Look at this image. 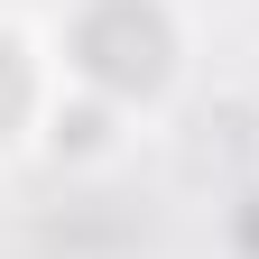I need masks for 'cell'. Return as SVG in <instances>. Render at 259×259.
I'll return each instance as SVG.
<instances>
[{
    "mask_svg": "<svg viewBox=\"0 0 259 259\" xmlns=\"http://www.w3.org/2000/svg\"><path fill=\"white\" fill-rule=\"evenodd\" d=\"M185 56H194V37H185L176 0H74L56 19V74L130 120L176 102Z\"/></svg>",
    "mask_w": 259,
    "mask_h": 259,
    "instance_id": "obj_1",
    "label": "cell"
},
{
    "mask_svg": "<svg viewBox=\"0 0 259 259\" xmlns=\"http://www.w3.org/2000/svg\"><path fill=\"white\" fill-rule=\"evenodd\" d=\"M56 93H65V74H56V56L37 47V28L0 10V157H19V148L47 139Z\"/></svg>",
    "mask_w": 259,
    "mask_h": 259,
    "instance_id": "obj_2",
    "label": "cell"
},
{
    "mask_svg": "<svg viewBox=\"0 0 259 259\" xmlns=\"http://www.w3.org/2000/svg\"><path fill=\"white\" fill-rule=\"evenodd\" d=\"M56 167H111V157L130 148V111H111V102H93V93H74L65 83L56 93V111H47V139H37Z\"/></svg>",
    "mask_w": 259,
    "mask_h": 259,
    "instance_id": "obj_3",
    "label": "cell"
}]
</instances>
